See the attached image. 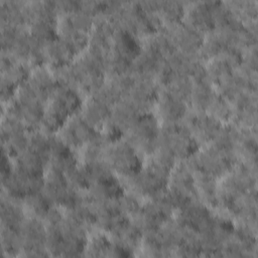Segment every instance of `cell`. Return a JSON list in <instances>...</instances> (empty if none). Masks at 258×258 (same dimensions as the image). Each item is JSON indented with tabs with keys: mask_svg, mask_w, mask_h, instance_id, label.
I'll return each instance as SVG.
<instances>
[{
	"mask_svg": "<svg viewBox=\"0 0 258 258\" xmlns=\"http://www.w3.org/2000/svg\"><path fill=\"white\" fill-rule=\"evenodd\" d=\"M28 80L37 89L45 93L48 96V99L51 92L53 91V89L57 84L52 73H50L45 67H42V66H37L35 68H32V71L30 72Z\"/></svg>",
	"mask_w": 258,
	"mask_h": 258,
	"instance_id": "10",
	"label": "cell"
},
{
	"mask_svg": "<svg viewBox=\"0 0 258 258\" xmlns=\"http://www.w3.org/2000/svg\"><path fill=\"white\" fill-rule=\"evenodd\" d=\"M215 94L216 92L209 81L194 82L192 91L188 101L194 108V112L207 113Z\"/></svg>",
	"mask_w": 258,
	"mask_h": 258,
	"instance_id": "8",
	"label": "cell"
},
{
	"mask_svg": "<svg viewBox=\"0 0 258 258\" xmlns=\"http://www.w3.org/2000/svg\"><path fill=\"white\" fill-rule=\"evenodd\" d=\"M104 160L113 172L121 176L132 174L141 167L139 153L126 140H116L110 143L106 147Z\"/></svg>",
	"mask_w": 258,
	"mask_h": 258,
	"instance_id": "1",
	"label": "cell"
},
{
	"mask_svg": "<svg viewBox=\"0 0 258 258\" xmlns=\"http://www.w3.org/2000/svg\"><path fill=\"white\" fill-rule=\"evenodd\" d=\"M70 23L79 31L89 34L94 27L95 17L80 8L75 10L74 12L66 15Z\"/></svg>",
	"mask_w": 258,
	"mask_h": 258,
	"instance_id": "14",
	"label": "cell"
},
{
	"mask_svg": "<svg viewBox=\"0 0 258 258\" xmlns=\"http://www.w3.org/2000/svg\"><path fill=\"white\" fill-rule=\"evenodd\" d=\"M2 249L7 255H16L21 251L22 240L17 230L2 226L1 228Z\"/></svg>",
	"mask_w": 258,
	"mask_h": 258,
	"instance_id": "13",
	"label": "cell"
},
{
	"mask_svg": "<svg viewBox=\"0 0 258 258\" xmlns=\"http://www.w3.org/2000/svg\"><path fill=\"white\" fill-rule=\"evenodd\" d=\"M207 113L223 123L232 120L233 107L227 100H225L218 93H216L207 110Z\"/></svg>",
	"mask_w": 258,
	"mask_h": 258,
	"instance_id": "12",
	"label": "cell"
},
{
	"mask_svg": "<svg viewBox=\"0 0 258 258\" xmlns=\"http://www.w3.org/2000/svg\"><path fill=\"white\" fill-rule=\"evenodd\" d=\"M81 117L95 130L102 128L110 116L111 108L102 104L98 100L91 97L85 105L81 107Z\"/></svg>",
	"mask_w": 258,
	"mask_h": 258,
	"instance_id": "7",
	"label": "cell"
},
{
	"mask_svg": "<svg viewBox=\"0 0 258 258\" xmlns=\"http://www.w3.org/2000/svg\"><path fill=\"white\" fill-rule=\"evenodd\" d=\"M182 21L187 26L202 33L203 35L211 32L214 29V23L211 15L209 1L194 2L189 3L187 6L185 5Z\"/></svg>",
	"mask_w": 258,
	"mask_h": 258,
	"instance_id": "2",
	"label": "cell"
},
{
	"mask_svg": "<svg viewBox=\"0 0 258 258\" xmlns=\"http://www.w3.org/2000/svg\"><path fill=\"white\" fill-rule=\"evenodd\" d=\"M155 104L163 123H177L187 113L186 103L170 96L163 89L159 90Z\"/></svg>",
	"mask_w": 258,
	"mask_h": 258,
	"instance_id": "3",
	"label": "cell"
},
{
	"mask_svg": "<svg viewBox=\"0 0 258 258\" xmlns=\"http://www.w3.org/2000/svg\"><path fill=\"white\" fill-rule=\"evenodd\" d=\"M23 205L32 215V217L43 219L44 215L48 211V209L52 206V204L46 199V197L42 194V191L29 194L22 199Z\"/></svg>",
	"mask_w": 258,
	"mask_h": 258,
	"instance_id": "11",
	"label": "cell"
},
{
	"mask_svg": "<svg viewBox=\"0 0 258 258\" xmlns=\"http://www.w3.org/2000/svg\"><path fill=\"white\" fill-rule=\"evenodd\" d=\"M185 5L178 1H160L158 15L160 16L163 26L175 24L183 19Z\"/></svg>",
	"mask_w": 258,
	"mask_h": 258,
	"instance_id": "9",
	"label": "cell"
},
{
	"mask_svg": "<svg viewBox=\"0 0 258 258\" xmlns=\"http://www.w3.org/2000/svg\"><path fill=\"white\" fill-rule=\"evenodd\" d=\"M21 199L11 197L7 194L2 195L1 199V224L2 226L17 230L23 223L25 216L21 207Z\"/></svg>",
	"mask_w": 258,
	"mask_h": 258,
	"instance_id": "6",
	"label": "cell"
},
{
	"mask_svg": "<svg viewBox=\"0 0 258 258\" xmlns=\"http://www.w3.org/2000/svg\"><path fill=\"white\" fill-rule=\"evenodd\" d=\"M118 207H119V211L124 216L131 219L141 210L142 205L139 202L137 195L130 191H127V192L124 191L118 198Z\"/></svg>",
	"mask_w": 258,
	"mask_h": 258,
	"instance_id": "15",
	"label": "cell"
},
{
	"mask_svg": "<svg viewBox=\"0 0 258 258\" xmlns=\"http://www.w3.org/2000/svg\"><path fill=\"white\" fill-rule=\"evenodd\" d=\"M139 116L140 115L131 103L122 98L111 108L108 120L121 134H125L133 127Z\"/></svg>",
	"mask_w": 258,
	"mask_h": 258,
	"instance_id": "4",
	"label": "cell"
},
{
	"mask_svg": "<svg viewBox=\"0 0 258 258\" xmlns=\"http://www.w3.org/2000/svg\"><path fill=\"white\" fill-rule=\"evenodd\" d=\"M42 55L44 62L57 67L71 63L75 54L69 45L56 36L43 44Z\"/></svg>",
	"mask_w": 258,
	"mask_h": 258,
	"instance_id": "5",
	"label": "cell"
}]
</instances>
